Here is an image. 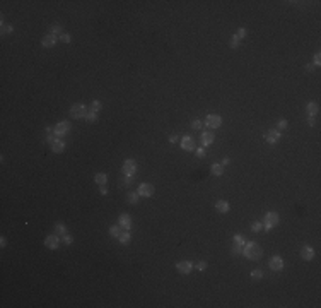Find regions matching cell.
<instances>
[{"label":"cell","instance_id":"cell-1","mask_svg":"<svg viewBox=\"0 0 321 308\" xmlns=\"http://www.w3.org/2000/svg\"><path fill=\"white\" fill-rule=\"evenodd\" d=\"M243 255L246 257V259H249V260H258V259H261V255H263V250H261V246L258 243L249 241V243H244Z\"/></svg>","mask_w":321,"mask_h":308},{"label":"cell","instance_id":"cell-2","mask_svg":"<svg viewBox=\"0 0 321 308\" xmlns=\"http://www.w3.org/2000/svg\"><path fill=\"white\" fill-rule=\"evenodd\" d=\"M279 221H280V217H279L277 212H267L265 217H263V228L267 231H270L272 228H275L277 224H279Z\"/></svg>","mask_w":321,"mask_h":308},{"label":"cell","instance_id":"cell-3","mask_svg":"<svg viewBox=\"0 0 321 308\" xmlns=\"http://www.w3.org/2000/svg\"><path fill=\"white\" fill-rule=\"evenodd\" d=\"M86 115H87V108L84 106V104H80V103L72 104V108H70V117L72 118H86Z\"/></svg>","mask_w":321,"mask_h":308},{"label":"cell","instance_id":"cell-4","mask_svg":"<svg viewBox=\"0 0 321 308\" xmlns=\"http://www.w3.org/2000/svg\"><path fill=\"white\" fill-rule=\"evenodd\" d=\"M135 173H137V163H135V159H126L123 163V175L135 176Z\"/></svg>","mask_w":321,"mask_h":308},{"label":"cell","instance_id":"cell-5","mask_svg":"<svg viewBox=\"0 0 321 308\" xmlns=\"http://www.w3.org/2000/svg\"><path fill=\"white\" fill-rule=\"evenodd\" d=\"M137 192H138V195L140 197H152L154 195V187H152L151 183H140L138 185V188H137Z\"/></svg>","mask_w":321,"mask_h":308},{"label":"cell","instance_id":"cell-6","mask_svg":"<svg viewBox=\"0 0 321 308\" xmlns=\"http://www.w3.org/2000/svg\"><path fill=\"white\" fill-rule=\"evenodd\" d=\"M70 122H60V123H57V127L53 129V132H55V135L57 137H62V135H65V134H68L70 132Z\"/></svg>","mask_w":321,"mask_h":308},{"label":"cell","instance_id":"cell-7","mask_svg":"<svg viewBox=\"0 0 321 308\" xmlns=\"http://www.w3.org/2000/svg\"><path fill=\"white\" fill-rule=\"evenodd\" d=\"M268 267L272 270H277V272H279V270H282L284 269V259L280 255H273L272 259L268 260Z\"/></svg>","mask_w":321,"mask_h":308},{"label":"cell","instance_id":"cell-8","mask_svg":"<svg viewBox=\"0 0 321 308\" xmlns=\"http://www.w3.org/2000/svg\"><path fill=\"white\" fill-rule=\"evenodd\" d=\"M205 125L209 127V129H219V127L222 125V118L219 117V115H207Z\"/></svg>","mask_w":321,"mask_h":308},{"label":"cell","instance_id":"cell-9","mask_svg":"<svg viewBox=\"0 0 321 308\" xmlns=\"http://www.w3.org/2000/svg\"><path fill=\"white\" fill-rule=\"evenodd\" d=\"M193 269V264L190 262V260H181V262L176 264V270L180 274H190Z\"/></svg>","mask_w":321,"mask_h":308},{"label":"cell","instance_id":"cell-10","mask_svg":"<svg viewBox=\"0 0 321 308\" xmlns=\"http://www.w3.org/2000/svg\"><path fill=\"white\" fill-rule=\"evenodd\" d=\"M58 245H60V240H58V236H57L55 233L45 238V246H46V248H50V250H57V248H58Z\"/></svg>","mask_w":321,"mask_h":308},{"label":"cell","instance_id":"cell-11","mask_svg":"<svg viewBox=\"0 0 321 308\" xmlns=\"http://www.w3.org/2000/svg\"><path fill=\"white\" fill-rule=\"evenodd\" d=\"M181 147L185 151H195V139L191 135H185L181 139Z\"/></svg>","mask_w":321,"mask_h":308},{"label":"cell","instance_id":"cell-12","mask_svg":"<svg viewBox=\"0 0 321 308\" xmlns=\"http://www.w3.org/2000/svg\"><path fill=\"white\" fill-rule=\"evenodd\" d=\"M118 224L123 228V230L128 231L130 228H132V217H130V214H120V217H118Z\"/></svg>","mask_w":321,"mask_h":308},{"label":"cell","instance_id":"cell-13","mask_svg":"<svg viewBox=\"0 0 321 308\" xmlns=\"http://www.w3.org/2000/svg\"><path fill=\"white\" fill-rule=\"evenodd\" d=\"M301 259H304V260H313V259H314V248H313V246H309V245L302 246V248H301Z\"/></svg>","mask_w":321,"mask_h":308},{"label":"cell","instance_id":"cell-14","mask_svg":"<svg viewBox=\"0 0 321 308\" xmlns=\"http://www.w3.org/2000/svg\"><path fill=\"white\" fill-rule=\"evenodd\" d=\"M200 140H202V147H209L210 144L215 140L214 134L212 132H202V135H200Z\"/></svg>","mask_w":321,"mask_h":308},{"label":"cell","instance_id":"cell-15","mask_svg":"<svg viewBox=\"0 0 321 308\" xmlns=\"http://www.w3.org/2000/svg\"><path fill=\"white\" fill-rule=\"evenodd\" d=\"M55 43H57V36L55 34H46V36H43V39H41V45L45 46V48H52V46H55Z\"/></svg>","mask_w":321,"mask_h":308},{"label":"cell","instance_id":"cell-16","mask_svg":"<svg viewBox=\"0 0 321 308\" xmlns=\"http://www.w3.org/2000/svg\"><path fill=\"white\" fill-rule=\"evenodd\" d=\"M265 139H267V142L270 144H275V142H279V139H280V130H270V132H267V135H265Z\"/></svg>","mask_w":321,"mask_h":308},{"label":"cell","instance_id":"cell-17","mask_svg":"<svg viewBox=\"0 0 321 308\" xmlns=\"http://www.w3.org/2000/svg\"><path fill=\"white\" fill-rule=\"evenodd\" d=\"M215 209H217L220 214H225V212H229L231 205H229L227 200H217V202H215Z\"/></svg>","mask_w":321,"mask_h":308},{"label":"cell","instance_id":"cell-18","mask_svg":"<svg viewBox=\"0 0 321 308\" xmlns=\"http://www.w3.org/2000/svg\"><path fill=\"white\" fill-rule=\"evenodd\" d=\"M52 151L55 154H60V153H63L65 151V144H63V140H55V142H52Z\"/></svg>","mask_w":321,"mask_h":308},{"label":"cell","instance_id":"cell-19","mask_svg":"<svg viewBox=\"0 0 321 308\" xmlns=\"http://www.w3.org/2000/svg\"><path fill=\"white\" fill-rule=\"evenodd\" d=\"M130 238H132V235H130V231H121L120 233V236H118V240H120V243L121 245H128L130 243Z\"/></svg>","mask_w":321,"mask_h":308},{"label":"cell","instance_id":"cell-20","mask_svg":"<svg viewBox=\"0 0 321 308\" xmlns=\"http://www.w3.org/2000/svg\"><path fill=\"white\" fill-rule=\"evenodd\" d=\"M306 110H308V115H309V117H314V115H318L319 106H318V103H308Z\"/></svg>","mask_w":321,"mask_h":308},{"label":"cell","instance_id":"cell-21","mask_svg":"<svg viewBox=\"0 0 321 308\" xmlns=\"http://www.w3.org/2000/svg\"><path fill=\"white\" fill-rule=\"evenodd\" d=\"M94 182L97 185H106L108 183V175L106 173H97L96 176H94Z\"/></svg>","mask_w":321,"mask_h":308},{"label":"cell","instance_id":"cell-22","mask_svg":"<svg viewBox=\"0 0 321 308\" xmlns=\"http://www.w3.org/2000/svg\"><path fill=\"white\" fill-rule=\"evenodd\" d=\"M55 235H57V236H63V235H67V228H65L62 223H57V224H55Z\"/></svg>","mask_w":321,"mask_h":308},{"label":"cell","instance_id":"cell-23","mask_svg":"<svg viewBox=\"0 0 321 308\" xmlns=\"http://www.w3.org/2000/svg\"><path fill=\"white\" fill-rule=\"evenodd\" d=\"M210 171H212V175H215V176H220V175H224V166L222 164H212Z\"/></svg>","mask_w":321,"mask_h":308},{"label":"cell","instance_id":"cell-24","mask_svg":"<svg viewBox=\"0 0 321 308\" xmlns=\"http://www.w3.org/2000/svg\"><path fill=\"white\" fill-rule=\"evenodd\" d=\"M138 197H140V195H138V192H130L128 197H126V200H128L130 204H137V202H138Z\"/></svg>","mask_w":321,"mask_h":308},{"label":"cell","instance_id":"cell-25","mask_svg":"<svg viewBox=\"0 0 321 308\" xmlns=\"http://www.w3.org/2000/svg\"><path fill=\"white\" fill-rule=\"evenodd\" d=\"M101 108H103V103L101 101H97V99H92V103H91V111H101Z\"/></svg>","mask_w":321,"mask_h":308},{"label":"cell","instance_id":"cell-26","mask_svg":"<svg viewBox=\"0 0 321 308\" xmlns=\"http://www.w3.org/2000/svg\"><path fill=\"white\" fill-rule=\"evenodd\" d=\"M120 224H115V226H111L109 228V235H111V236H115V238H118L120 236V233H121V231H120Z\"/></svg>","mask_w":321,"mask_h":308},{"label":"cell","instance_id":"cell-27","mask_svg":"<svg viewBox=\"0 0 321 308\" xmlns=\"http://www.w3.org/2000/svg\"><path fill=\"white\" fill-rule=\"evenodd\" d=\"M232 243H234V245H241V246H243L244 243H246V241H244V238L241 236V235H234V238H232Z\"/></svg>","mask_w":321,"mask_h":308},{"label":"cell","instance_id":"cell-28","mask_svg":"<svg viewBox=\"0 0 321 308\" xmlns=\"http://www.w3.org/2000/svg\"><path fill=\"white\" fill-rule=\"evenodd\" d=\"M86 120H87V122H96V120H97V113H96V111H87Z\"/></svg>","mask_w":321,"mask_h":308},{"label":"cell","instance_id":"cell-29","mask_svg":"<svg viewBox=\"0 0 321 308\" xmlns=\"http://www.w3.org/2000/svg\"><path fill=\"white\" fill-rule=\"evenodd\" d=\"M239 41H241V39L234 34V36L231 38V41H229V46H231V48H238V46H239Z\"/></svg>","mask_w":321,"mask_h":308},{"label":"cell","instance_id":"cell-30","mask_svg":"<svg viewBox=\"0 0 321 308\" xmlns=\"http://www.w3.org/2000/svg\"><path fill=\"white\" fill-rule=\"evenodd\" d=\"M60 41L62 43H70L72 41V36L67 34V33H62V34H60Z\"/></svg>","mask_w":321,"mask_h":308},{"label":"cell","instance_id":"cell-31","mask_svg":"<svg viewBox=\"0 0 321 308\" xmlns=\"http://www.w3.org/2000/svg\"><path fill=\"white\" fill-rule=\"evenodd\" d=\"M251 277L253 279H261L263 277V272H261L260 269H254V270H251Z\"/></svg>","mask_w":321,"mask_h":308},{"label":"cell","instance_id":"cell-32","mask_svg":"<svg viewBox=\"0 0 321 308\" xmlns=\"http://www.w3.org/2000/svg\"><path fill=\"white\" fill-rule=\"evenodd\" d=\"M261 228H263V224H261V223H258V221H254V223L251 224V231H254V233H258V231H260Z\"/></svg>","mask_w":321,"mask_h":308},{"label":"cell","instance_id":"cell-33","mask_svg":"<svg viewBox=\"0 0 321 308\" xmlns=\"http://www.w3.org/2000/svg\"><path fill=\"white\" fill-rule=\"evenodd\" d=\"M63 243H65V245H72V243H74V238H72V235H68V233L63 235Z\"/></svg>","mask_w":321,"mask_h":308},{"label":"cell","instance_id":"cell-34","mask_svg":"<svg viewBox=\"0 0 321 308\" xmlns=\"http://www.w3.org/2000/svg\"><path fill=\"white\" fill-rule=\"evenodd\" d=\"M202 125H203L202 120H193L191 122V129H195V130H200V129H202Z\"/></svg>","mask_w":321,"mask_h":308},{"label":"cell","instance_id":"cell-35","mask_svg":"<svg viewBox=\"0 0 321 308\" xmlns=\"http://www.w3.org/2000/svg\"><path fill=\"white\" fill-rule=\"evenodd\" d=\"M12 31H14L12 24H3L2 23V33H12Z\"/></svg>","mask_w":321,"mask_h":308},{"label":"cell","instance_id":"cell-36","mask_svg":"<svg viewBox=\"0 0 321 308\" xmlns=\"http://www.w3.org/2000/svg\"><path fill=\"white\" fill-rule=\"evenodd\" d=\"M287 129V120H280L277 123V130H285Z\"/></svg>","mask_w":321,"mask_h":308},{"label":"cell","instance_id":"cell-37","mask_svg":"<svg viewBox=\"0 0 321 308\" xmlns=\"http://www.w3.org/2000/svg\"><path fill=\"white\" fill-rule=\"evenodd\" d=\"M50 31H52V34H57V33L62 31V26H60V24H53V26L50 28Z\"/></svg>","mask_w":321,"mask_h":308},{"label":"cell","instance_id":"cell-38","mask_svg":"<svg viewBox=\"0 0 321 308\" xmlns=\"http://www.w3.org/2000/svg\"><path fill=\"white\" fill-rule=\"evenodd\" d=\"M232 253H236V255H238V253H243V246L232 243Z\"/></svg>","mask_w":321,"mask_h":308},{"label":"cell","instance_id":"cell-39","mask_svg":"<svg viewBox=\"0 0 321 308\" xmlns=\"http://www.w3.org/2000/svg\"><path fill=\"white\" fill-rule=\"evenodd\" d=\"M236 36H238L239 39H243L244 36H246V29H244V28H239V29H238V33H236Z\"/></svg>","mask_w":321,"mask_h":308},{"label":"cell","instance_id":"cell-40","mask_svg":"<svg viewBox=\"0 0 321 308\" xmlns=\"http://www.w3.org/2000/svg\"><path fill=\"white\" fill-rule=\"evenodd\" d=\"M196 269H198L200 272H202V270H205V269H207V262H203V260H202V262H198V264H196Z\"/></svg>","mask_w":321,"mask_h":308},{"label":"cell","instance_id":"cell-41","mask_svg":"<svg viewBox=\"0 0 321 308\" xmlns=\"http://www.w3.org/2000/svg\"><path fill=\"white\" fill-rule=\"evenodd\" d=\"M196 158H205V149H203V147L196 149Z\"/></svg>","mask_w":321,"mask_h":308},{"label":"cell","instance_id":"cell-42","mask_svg":"<svg viewBox=\"0 0 321 308\" xmlns=\"http://www.w3.org/2000/svg\"><path fill=\"white\" fill-rule=\"evenodd\" d=\"M178 140H180V139H178V135H176V134H173V135H169V142H171V144H176Z\"/></svg>","mask_w":321,"mask_h":308},{"label":"cell","instance_id":"cell-43","mask_svg":"<svg viewBox=\"0 0 321 308\" xmlns=\"http://www.w3.org/2000/svg\"><path fill=\"white\" fill-rule=\"evenodd\" d=\"M99 192H101V194H103V195H108V187H106V185H101Z\"/></svg>","mask_w":321,"mask_h":308},{"label":"cell","instance_id":"cell-44","mask_svg":"<svg viewBox=\"0 0 321 308\" xmlns=\"http://www.w3.org/2000/svg\"><path fill=\"white\" fill-rule=\"evenodd\" d=\"M319 63H321V55H319V53H316V55H314V65H319Z\"/></svg>","mask_w":321,"mask_h":308},{"label":"cell","instance_id":"cell-45","mask_svg":"<svg viewBox=\"0 0 321 308\" xmlns=\"http://www.w3.org/2000/svg\"><path fill=\"white\" fill-rule=\"evenodd\" d=\"M0 245H2V248H5V246H7V238L5 236L0 238Z\"/></svg>","mask_w":321,"mask_h":308},{"label":"cell","instance_id":"cell-46","mask_svg":"<svg viewBox=\"0 0 321 308\" xmlns=\"http://www.w3.org/2000/svg\"><path fill=\"white\" fill-rule=\"evenodd\" d=\"M132 180H133V176H125V178H123V183H125V185H128L130 182H132Z\"/></svg>","mask_w":321,"mask_h":308},{"label":"cell","instance_id":"cell-47","mask_svg":"<svg viewBox=\"0 0 321 308\" xmlns=\"http://www.w3.org/2000/svg\"><path fill=\"white\" fill-rule=\"evenodd\" d=\"M229 163H231V159H229V158H224V159H222V163H220V164H222V166H227Z\"/></svg>","mask_w":321,"mask_h":308},{"label":"cell","instance_id":"cell-48","mask_svg":"<svg viewBox=\"0 0 321 308\" xmlns=\"http://www.w3.org/2000/svg\"><path fill=\"white\" fill-rule=\"evenodd\" d=\"M308 123H309V127H314V120H313V117H309Z\"/></svg>","mask_w":321,"mask_h":308}]
</instances>
